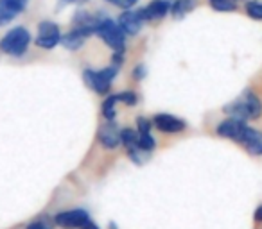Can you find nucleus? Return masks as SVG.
Returning a JSON list of instances; mask_svg holds the SVG:
<instances>
[{
	"label": "nucleus",
	"instance_id": "nucleus-1",
	"mask_svg": "<svg viewBox=\"0 0 262 229\" xmlns=\"http://www.w3.org/2000/svg\"><path fill=\"white\" fill-rule=\"evenodd\" d=\"M31 45V34L26 27L18 26L9 29L0 40V52L11 56V58H22Z\"/></svg>",
	"mask_w": 262,
	"mask_h": 229
},
{
	"label": "nucleus",
	"instance_id": "nucleus-2",
	"mask_svg": "<svg viewBox=\"0 0 262 229\" xmlns=\"http://www.w3.org/2000/svg\"><path fill=\"white\" fill-rule=\"evenodd\" d=\"M97 36L113 50L124 52V48H126V33L120 29V26L115 20L108 18V16H102L99 22Z\"/></svg>",
	"mask_w": 262,
	"mask_h": 229
},
{
	"label": "nucleus",
	"instance_id": "nucleus-3",
	"mask_svg": "<svg viewBox=\"0 0 262 229\" xmlns=\"http://www.w3.org/2000/svg\"><path fill=\"white\" fill-rule=\"evenodd\" d=\"M117 73H119V66L117 65H110L108 68H102V70L86 68L83 72V81L95 93L106 95L110 91V84L117 77Z\"/></svg>",
	"mask_w": 262,
	"mask_h": 229
},
{
	"label": "nucleus",
	"instance_id": "nucleus-4",
	"mask_svg": "<svg viewBox=\"0 0 262 229\" xmlns=\"http://www.w3.org/2000/svg\"><path fill=\"white\" fill-rule=\"evenodd\" d=\"M34 43L40 48H47V50H51L56 45L61 43V31H59L58 23L49 22V20L41 22L40 26H38V36Z\"/></svg>",
	"mask_w": 262,
	"mask_h": 229
},
{
	"label": "nucleus",
	"instance_id": "nucleus-5",
	"mask_svg": "<svg viewBox=\"0 0 262 229\" xmlns=\"http://www.w3.org/2000/svg\"><path fill=\"white\" fill-rule=\"evenodd\" d=\"M104 15H92L83 9H77L72 16V29H77L84 34L86 38H90L92 34H97L99 22Z\"/></svg>",
	"mask_w": 262,
	"mask_h": 229
},
{
	"label": "nucleus",
	"instance_id": "nucleus-6",
	"mask_svg": "<svg viewBox=\"0 0 262 229\" xmlns=\"http://www.w3.org/2000/svg\"><path fill=\"white\" fill-rule=\"evenodd\" d=\"M171 0H153L147 6L140 8L137 13L142 18V22H155V20H162L171 13Z\"/></svg>",
	"mask_w": 262,
	"mask_h": 229
},
{
	"label": "nucleus",
	"instance_id": "nucleus-7",
	"mask_svg": "<svg viewBox=\"0 0 262 229\" xmlns=\"http://www.w3.org/2000/svg\"><path fill=\"white\" fill-rule=\"evenodd\" d=\"M120 128L115 124L113 120H106L104 124L99 128V133H97V138L101 142V145L104 149H115L119 147L120 143Z\"/></svg>",
	"mask_w": 262,
	"mask_h": 229
},
{
	"label": "nucleus",
	"instance_id": "nucleus-8",
	"mask_svg": "<svg viewBox=\"0 0 262 229\" xmlns=\"http://www.w3.org/2000/svg\"><path fill=\"white\" fill-rule=\"evenodd\" d=\"M90 220L88 213L84 210H70V211H61L54 217V222L61 227H70V229H81L86 222Z\"/></svg>",
	"mask_w": 262,
	"mask_h": 229
},
{
	"label": "nucleus",
	"instance_id": "nucleus-9",
	"mask_svg": "<svg viewBox=\"0 0 262 229\" xmlns=\"http://www.w3.org/2000/svg\"><path fill=\"white\" fill-rule=\"evenodd\" d=\"M29 0H0V26H8L26 11Z\"/></svg>",
	"mask_w": 262,
	"mask_h": 229
},
{
	"label": "nucleus",
	"instance_id": "nucleus-10",
	"mask_svg": "<svg viewBox=\"0 0 262 229\" xmlns=\"http://www.w3.org/2000/svg\"><path fill=\"white\" fill-rule=\"evenodd\" d=\"M246 122L244 120H237V118H226L221 124L215 128V133H217L221 138H228L233 140V142H239L243 133L246 131Z\"/></svg>",
	"mask_w": 262,
	"mask_h": 229
},
{
	"label": "nucleus",
	"instance_id": "nucleus-11",
	"mask_svg": "<svg viewBox=\"0 0 262 229\" xmlns=\"http://www.w3.org/2000/svg\"><path fill=\"white\" fill-rule=\"evenodd\" d=\"M153 125L162 133H182L187 128L185 120L174 117V115H169V113H158L153 118Z\"/></svg>",
	"mask_w": 262,
	"mask_h": 229
},
{
	"label": "nucleus",
	"instance_id": "nucleus-12",
	"mask_svg": "<svg viewBox=\"0 0 262 229\" xmlns=\"http://www.w3.org/2000/svg\"><path fill=\"white\" fill-rule=\"evenodd\" d=\"M117 23L120 26V29L126 33V36H135V34L140 33L142 29V18L139 16L137 11H131V9H124V13L119 16Z\"/></svg>",
	"mask_w": 262,
	"mask_h": 229
},
{
	"label": "nucleus",
	"instance_id": "nucleus-13",
	"mask_svg": "<svg viewBox=\"0 0 262 229\" xmlns=\"http://www.w3.org/2000/svg\"><path fill=\"white\" fill-rule=\"evenodd\" d=\"M239 143L251 154V156H262V133L248 125L243 133Z\"/></svg>",
	"mask_w": 262,
	"mask_h": 229
},
{
	"label": "nucleus",
	"instance_id": "nucleus-14",
	"mask_svg": "<svg viewBox=\"0 0 262 229\" xmlns=\"http://www.w3.org/2000/svg\"><path fill=\"white\" fill-rule=\"evenodd\" d=\"M241 100H243L244 106H246V111H248V117H250V120H257V118H260V115H262V100L253 90L246 88V90L243 91V95H241Z\"/></svg>",
	"mask_w": 262,
	"mask_h": 229
},
{
	"label": "nucleus",
	"instance_id": "nucleus-15",
	"mask_svg": "<svg viewBox=\"0 0 262 229\" xmlns=\"http://www.w3.org/2000/svg\"><path fill=\"white\" fill-rule=\"evenodd\" d=\"M84 40L86 36L77 29H70L67 34H61V45L67 50H79L84 45Z\"/></svg>",
	"mask_w": 262,
	"mask_h": 229
},
{
	"label": "nucleus",
	"instance_id": "nucleus-16",
	"mask_svg": "<svg viewBox=\"0 0 262 229\" xmlns=\"http://www.w3.org/2000/svg\"><path fill=\"white\" fill-rule=\"evenodd\" d=\"M198 6V0H172L171 4V15L172 18L182 20L189 15L190 11H194Z\"/></svg>",
	"mask_w": 262,
	"mask_h": 229
},
{
	"label": "nucleus",
	"instance_id": "nucleus-17",
	"mask_svg": "<svg viewBox=\"0 0 262 229\" xmlns=\"http://www.w3.org/2000/svg\"><path fill=\"white\" fill-rule=\"evenodd\" d=\"M120 142L124 143V147H126L127 150H133V149H140L139 147V131H135V129H122V133H120Z\"/></svg>",
	"mask_w": 262,
	"mask_h": 229
},
{
	"label": "nucleus",
	"instance_id": "nucleus-18",
	"mask_svg": "<svg viewBox=\"0 0 262 229\" xmlns=\"http://www.w3.org/2000/svg\"><path fill=\"white\" fill-rule=\"evenodd\" d=\"M244 13H246L251 20L262 22V2L260 0H246V4H244Z\"/></svg>",
	"mask_w": 262,
	"mask_h": 229
},
{
	"label": "nucleus",
	"instance_id": "nucleus-19",
	"mask_svg": "<svg viewBox=\"0 0 262 229\" xmlns=\"http://www.w3.org/2000/svg\"><path fill=\"white\" fill-rule=\"evenodd\" d=\"M208 4L214 11L219 13H233L237 11V2L233 0H208Z\"/></svg>",
	"mask_w": 262,
	"mask_h": 229
},
{
	"label": "nucleus",
	"instance_id": "nucleus-20",
	"mask_svg": "<svg viewBox=\"0 0 262 229\" xmlns=\"http://www.w3.org/2000/svg\"><path fill=\"white\" fill-rule=\"evenodd\" d=\"M117 97L115 95H110L104 102H102V115H104L106 120H113L117 115V109H115V104H117Z\"/></svg>",
	"mask_w": 262,
	"mask_h": 229
},
{
	"label": "nucleus",
	"instance_id": "nucleus-21",
	"mask_svg": "<svg viewBox=\"0 0 262 229\" xmlns=\"http://www.w3.org/2000/svg\"><path fill=\"white\" fill-rule=\"evenodd\" d=\"M155 145H157V142L151 136V133H139V147L144 152H151L155 149Z\"/></svg>",
	"mask_w": 262,
	"mask_h": 229
},
{
	"label": "nucleus",
	"instance_id": "nucleus-22",
	"mask_svg": "<svg viewBox=\"0 0 262 229\" xmlns=\"http://www.w3.org/2000/svg\"><path fill=\"white\" fill-rule=\"evenodd\" d=\"M115 97L119 102H124L127 106H135L139 102V95L135 91H120V93H115Z\"/></svg>",
	"mask_w": 262,
	"mask_h": 229
},
{
	"label": "nucleus",
	"instance_id": "nucleus-23",
	"mask_svg": "<svg viewBox=\"0 0 262 229\" xmlns=\"http://www.w3.org/2000/svg\"><path fill=\"white\" fill-rule=\"evenodd\" d=\"M137 131L139 133H151V122L144 117L137 118Z\"/></svg>",
	"mask_w": 262,
	"mask_h": 229
},
{
	"label": "nucleus",
	"instance_id": "nucleus-24",
	"mask_svg": "<svg viewBox=\"0 0 262 229\" xmlns=\"http://www.w3.org/2000/svg\"><path fill=\"white\" fill-rule=\"evenodd\" d=\"M137 2H139V0H110V4L117 6V8H120V9H131Z\"/></svg>",
	"mask_w": 262,
	"mask_h": 229
},
{
	"label": "nucleus",
	"instance_id": "nucleus-25",
	"mask_svg": "<svg viewBox=\"0 0 262 229\" xmlns=\"http://www.w3.org/2000/svg\"><path fill=\"white\" fill-rule=\"evenodd\" d=\"M133 77H135L137 81H140V79H144L146 77V66L144 65H139L135 70H133Z\"/></svg>",
	"mask_w": 262,
	"mask_h": 229
},
{
	"label": "nucleus",
	"instance_id": "nucleus-26",
	"mask_svg": "<svg viewBox=\"0 0 262 229\" xmlns=\"http://www.w3.org/2000/svg\"><path fill=\"white\" fill-rule=\"evenodd\" d=\"M84 2H88V0H59V8L70 6V4H84Z\"/></svg>",
	"mask_w": 262,
	"mask_h": 229
},
{
	"label": "nucleus",
	"instance_id": "nucleus-27",
	"mask_svg": "<svg viewBox=\"0 0 262 229\" xmlns=\"http://www.w3.org/2000/svg\"><path fill=\"white\" fill-rule=\"evenodd\" d=\"M27 229H49L45 224H41V222H33V224L27 225Z\"/></svg>",
	"mask_w": 262,
	"mask_h": 229
},
{
	"label": "nucleus",
	"instance_id": "nucleus-28",
	"mask_svg": "<svg viewBox=\"0 0 262 229\" xmlns=\"http://www.w3.org/2000/svg\"><path fill=\"white\" fill-rule=\"evenodd\" d=\"M255 220L262 222V206H258L257 210H255Z\"/></svg>",
	"mask_w": 262,
	"mask_h": 229
},
{
	"label": "nucleus",
	"instance_id": "nucleus-29",
	"mask_svg": "<svg viewBox=\"0 0 262 229\" xmlns=\"http://www.w3.org/2000/svg\"><path fill=\"white\" fill-rule=\"evenodd\" d=\"M81 229H99V227H97V225H95V224H94V222H92V220H88L86 224H84V225H83V227H81Z\"/></svg>",
	"mask_w": 262,
	"mask_h": 229
},
{
	"label": "nucleus",
	"instance_id": "nucleus-30",
	"mask_svg": "<svg viewBox=\"0 0 262 229\" xmlns=\"http://www.w3.org/2000/svg\"><path fill=\"white\" fill-rule=\"evenodd\" d=\"M233 2H239V0H233Z\"/></svg>",
	"mask_w": 262,
	"mask_h": 229
},
{
	"label": "nucleus",
	"instance_id": "nucleus-31",
	"mask_svg": "<svg viewBox=\"0 0 262 229\" xmlns=\"http://www.w3.org/2000/svg\"><path fill=\"white\" fill-rule=\"evenodd\" d=\"M108 2H110V0H108Z\"/></svg>",
	"mask_w": 262,
	"mask_h": 229
}]
</instances>
